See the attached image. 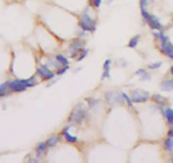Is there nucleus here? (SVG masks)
<instances>
[{"label": "nucleus", "mask_w": 173, "mask_h": 163, "mask_svg": "<svg viewBox=\"0 0 173 163\" xmlns=\"http://www.w3.org/2000/svg\"><path fill=\"white\" fill-rule=\"evenodd\" d=\"M37 83V78L32 77L28 79H17L9 82V89L14 92H23L27 88L34 87Z\"/></svg>", "instance_id": "f257e3e1"}, {"label": "nucleus", "mask_w": 173, "mask_h": 163, "mask_svg": "<svg viewBox=\"0 0 173 163\" xmlns=\"http://www.w3.org/2000/svg\"><path fill=\"white\" fill-rule=\"evenodd\" d=\"M154 36L161 42V51L173 60V44L169 41L168 38L162 33H154Z\"/></svg>", "instance_id": "f03ea898"}, {"label": "nucleus", "mask_w": 173, "mask_h": 163, "mask_svg": "<svg viewBox=\"0 0 173 163\" xmlns=\"http://www.w3.org/2000/svg\"><path fill=\"white\" fill-rule=\"evenodd\" d=\"M86 116V113L85 108L82 106V105L78 104L71 111L70 116H69V122H75L77 124H81L85 120Z\"/></svg>", "instance_id": "7ed1b4c3"}, {"label": "nucleus", "mask_w": 173, "mask_h": 163, "mask_svg": "<svg viewBox=\"0 0 173 163\" xmlns=\"http://www.w3.org/2000/svg\"><path fill=\"white\" fill-rule=\"evenodd\" d=\"M79 26L84 32L94 33L96 30V22L94 21V20L90 16L87 11L82 14L80 22H79Z\"/></svg>", "instance_id": "20e7f679"}, {"label": "nucleus", "mask_w": 173, "mask_h": 163, "mask_svg": "<svg viewBox=\"0 0 173 163\" xmlns=\"http://www.w3.org/2000/svg\"><path fill=\"white\" fill-rule=\"evenodd\" d=\"M142 13V16L143 17V19L146 21V22L149 24L150 27L153 29V30H157V31H161L163 26L161 23L160 22L159 19L157 17L153 16L150 14L146 9L145 10H141Z\"/></svg>", "instance_id": "39448f33"}, {"label": "nucleus", "mask_w": 173, "mask_h": 163, "mask_svg": "<svg viewBox=\"0 0 173 163\" xmlns=\"http://www.w3.org/2000/svg\"><path fill=\"white\" fill-rule=\"evenodd\" d=\"M150 99V94L143 89H135L132 94L133 103H144Z\"/></svg>", "instance_id": "423d86ee"}, {"label": "nucleus", "mask_w": 173, "mask_h": 163, "mask_svg": "<svg viewBox=\"0 0 173 163\" xmlns=\"http://www.w3.org/2000/svg\"><path fill=\"white\" fill-rule=\"evenodd\" d=\"M38 75L43 80H50L55 77V73L46 65H41L37 69Z\"/></svg>", "instance_id": "0eeeda50"}, {"label": "nucleus", "mask_w": 173, "mask_h": 163, "mask_svg": "<svg viewBox=\"0 0 173 163\" xmlns=\"http://www.w3.org/2000/svg\"><path fill=\"white\" fill-rule=\"evenodd\" d=\"M105 99L109 104H119L122 103L124 99L122 97V94L117 93L116 91H110L106 94Z\"/></svg>", "instance_id": "6e6552de"}, {"label": "nucleus", "mask_w": 173, "mask_h": 163, "mask_svg": "<svg viewBox=\"0 0 173 163\" xmlns=\"http://www.w3.org/2000/svg\"><path fill=\"white\" fill-rule=\"evenodd\" d=\"M82 49V43L81 40L74 41L70 46V50L71 51V57H77L80 54V51Z\"/></svg>", "instance_id": "1a4fd4ad"}, {"label": "nucleus", "mask_w": 173, "mask_h": 163, "mask_svg": "<svg viewBox=\"0 0 173 163\" xmlns=\"http://www.w3.org/2000/svg\"><path fill=\"white\" fill-rule=\"evenodd\" d=\"M110 65H111V60L110 59L106 60L103 65V73L102 79L109 78L110 76Z\"/></svg>", "instance_id": "9d476101"}, {"label": "nucleus", "mask_w": 173, "mask_h": 163, "mask_svg": "<svg viewBox=\"0 0 173 163\" xmlns=\"http://www.w3.org/2000/svg\"><path fill=\"white\" fill-rule=\"evenodd\" d=\"M62 135L64 136V138L66 139V141L69 142V143H71V144L77 143V140H78L77 136H74V135H72V134H71L69 133V128H64V130L62 131Z\"/></svg>", "instance_id": "9b49d317"}, {"label": "nucleus", "mask_w": 173, "mask_h": 163, "mask_svg": "<svg viewBox=\"0 0 173 163\" xmlns=\"http://www.w3.org/2000/svg\"><path fill=\"white\" fill-rule=\"evenodd\" d=\"M47 149H48V148L47 147L45 143H43V142L39 143V144L37 145V148H36V156H37L38 158L42 157V155L46 152Z\"/></svg>", "instance_id": "f8f14e48"}, {"label": "nucleus", "mask_w": 173, "mask_h": 163, "mask_svg": "<svg viewBox=\"0 0 173 163\" xmlns=\"http://www.w3.org/2000/svg\"><path fill=\"white\" fill-rule=\"evenodd\" d=\"M136 74L140 77L141 81H148L151 78V75L149 72H147V71L144 69H138L136 72Z\"/></svg>", "instance_id": "ddd939ff"}, {"label": "nucleus", "mask_w": 173, "mask_h": 163, "mask_svg": "<svg viewBox=\"0 0 173 163\" xmlns=\"http://www.w3.org/2000/svg\"><path fill=\"white\" fill-rule=\"evenodd\" d=\"M60 140V136H53V137L47 139L45 144H46L48 148H53V147L57 145V144L59 143Z\"/></svg>", "instance_id": "4468645a"}, {"label": "nucleus", "mask_w": 173, "mask_h": 163, "mask_svg": "<svg viewBox=\"0 0 173 163\" xmlns=\"http://www.w3.org/2000/svg\"><path fill=\"white\" fill-rule=\"evenodd\" d=\"M139 39H140V35H136V36L133 37L128 43V47L131 49H135L138 44Z\"/></svg>", "instance_id": "2eb2a0df"}, {"label": "nucleus", "mask_w": 173, "mask_h": 163, "mask_svg": "<svg viewBox=\"0 0 173 163\" xmlns=\"http://www.w3.org/2000/svg\"><path fill=\"white\" fill-rule=\"evenodd\" d=\"M162 89L164 91H172L173 90V79L164 81L161 83Z\"/></svg>", "instance_id": "dca6fc26"}, {"label": "nucleus", "mask_w": 173, "mask_h": 163, "mask_svg": "<svg viewBox=\"0 0 173 163\" xmlns=\"http://www.w3.org/2000/svg\"><path fill=\"white\" fill-rule=\"evenodd\" d=\"M153 99L155 103H157L159 105H161V106L165 105L166 103V99L165 97H163L162 95H160V94H154Z\"/></svg>", "instance_id": "f3484780"}, {"label": "nucleus", "mask_w": 173, "mask_h": 163, "mask_svg": "<svg viewBox=\"0 0 173 163\" xmlns=\"http://www.w3.org/2000/svg\"><path fill=\"white\" fill-rule=\"evenodd\" d=\"M165 117L167 119V122L171 125H173V109L168 108L165 110Z\"/></svg>", "instance_id": "a211bd4d"}, {"label": "nucleus", "mask_w": 173, "mask_h": 163, "mask_svg": "<svg viewBox=\"0 0 173 163\" xmlns=\"http://www.w3.org/2000/svg\"><path fill=\"white\" fill-rule=\"evenodd\" d=\"M165 148L167 151H172L173 150V138L169 137L168 139H166L165 140Z\"/></svg>", "instance_id": "6ab92c4d"}, {"label": "nucleus", "mask_w": 173, "mask_h": 163, "mask_svg": "<svg viewBox=\"0 0 173 163\" xmlns=\"http://www.w3.org/2000/svg\"><path fill=\"white\" fill-rule=\"evenodd\" d=\"M9 89V82H4V83L0 84V96H4L8 93Z\"/></svg>", "instance_id": "aec40b11"}, {"label": "nucleus", "mask_w": 173, "mask_h": 163, "mask_svg": "<svg viewBox=\"0 0 173 163\" xmlns=\"http://www.w3.org/2000/svg\"><path fill=\"white\" fill-rule=\"evenodd\" d=\"M56 60L61 64V65H69V60L66 57H65L62 55H56Z\"/></svg>", "instance_id": "412c9836"}, {"label": "nucleus", "mask_w": 173, "mask_h": 163, "mask_svg": "<svg viewBox=\"0 0 173 163\" xmlns=\"http://www.w3.org/2000/svg\"><path fill=\"white\" fill-rule=\"evenodd\" d=\"M69 65H65L64 66H62L61 68H59L58 70H57V72L56 74L58 75V76H62L68 70H69Z\"/></svg>", "instance_id": "4be33fe9"}, {"label": "nucleus", "mask_w": 173, "mask_h": 163, "mask_svg": "<svg viewBox=\"0 0 173 163\" xmlns=\"http://www.w3.org/2000/svg\"><path fill=\"white\" fill-rule=\"evenodd\" d=\"M87 53H88V49H82V50H81V52H80V54H79L78 58L77 59V61H81V60H83V59L87 55Z\"/></svg>", "instance_id": "5701e85b"}, {"label": "nucleus", "mask_w": 173, "mask_h": 163, "mask_svg": "<svg viewBox=\"0 0 173 163\" xmlns=\"http://www.w3.org/2000/svg\"><path fill=\"white\" fill-rule=\"evenodd\" d=\"M121 94H122V97H123V99H124V100L126 101L127 105L130 106V107H133V100H132V98H130V97H129L126 94H125V93H122Z\"/></svg>", "instance_id": "b1692460"}, {"label": "nucleus", "mask_w": 173, "mask_h": 163, "mask_svg": "<svg viewBox=\"0 0 173 163\" xmlns=\"http://www.w3.org/2000/svg\"><path fill=\"white\" fill-rule=\"evenodd\" d=\"M161 65H162V62L161 61H157V62H153V63L150 64L148 65V67L150 69L154 70V69H159Z\"/></svg>", "instance_id": "393cba45"}, {"label": "nucleus", "mask_w": 173, "mask_h": 163, "mask_svg": "<svg viewBox=\"0 0 173 163\" xmlns=\"http://www.w3.org/2000/svg\"><path fill=\"white\" fill-rule=\"evenodd\" d=\"M149 4V0H140V9L141 10H145Z\"/></svg>", "instance_id": "a878e982"}, {"label": "nucleus", "mask_w": 173, "mask_h": 163, "mask_svg": "<svg viewBox=\"0 0 173 163\" xmlns=\"http://www.w3.org/2000/svg\"><path fill=\"white\" fill-rule=\"evenodd\" d=\"M87 101H88V104H89V106H94L98 102H97V100L94 98H90V99H87Z\"/></svg>", "instance_id": "bb28decb"}, {"label": "nucleus", "mask_w": 173, "mask_h": 163, "mask_svg": "<svg viewBox=\"0 0 173 163\" xmlns=\"http://www.w3.org/2000/svg\"><path fill=\"white\" fill-rule=\"evenodd\" d=\"M102 0H93V4L94 5L95 8H99L101 5Z\"/></svg>", "instance_id": "cd10ccee"}, {"label": "nucleus", "mask_w": 173, "mask_h": 163, "mask_svg": "<svg viewBox=\"0 0 173 163\" xmlns=\"http://www.w3.org/2000/svg\"><path fill=\"white\" fill-rule=\"evenodd\" d=\"M168 135H169V137L173 138V128H172L171 130L169 131V133H168Z\"/></svg>", "instance_id": "c85d7f7f"}, {"label": "nucleus", "mask_w": 173, "mask_h": 163, "mask_svg": "<svg viewBox=\"0 0 173 163\" xmlns=\"http://www.w3.org/2000/svg\"><path fill=\"white\" fill-rule=\"evenodd\" d=\"M171 73L173 75V65L172 66V67H171Z\"/></svg>", "instance_id": "c756f323"}, {"label": "nucleus", "mask_w": 173, "mask_h": 163, "mask_svg": "<svg viewBox=\"0 0 173 163\" xmlns=\"http://www.w3.org/2000/svg\"><path fill=\"white\" fill-rule=\"evenodd\" d=\"M112 1H113V0H109V3H111Z\"/></svg>", "instance_id": "7c9ffc66"}]
</instances>
